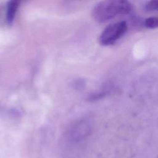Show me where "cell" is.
Returning <instances> with one entry per match:
<instances>
[{
	"label": "cell",
	"mask_w": 158,
	"mask_h": 158,
	"mask_svg": "<svg viewBox=\"0 0 158 158\" xmlns=\"http://www.w3.org/2000/svg\"><path fill=\"white\" fill-rule=\"evenodd\" d=\"M89 130V127L88 123L85 122H81L77 123L73 128V134L77 136H83L88 133Z\"/></svg>",
	"instance_id": "4"
},
{
	"label": "cell",
	"mask_w": 158,
	"mask_h": 158,
	"mask_svg": "<svg viewBox=\"0 0 158 158\" xmlns=\"http://www.w3.org/2000/svg\"><path fill=\"white\" fill-rule=\"evenodd\" d=\"M19 1L13 0L9 1L7 4V9H6V21L7 23L10 25L15 17L17 9L19 6Z\"/></svg>",
	"instance_id": "3"
},
{
	"label": "cell",
	"mask_w": 158,
	"mask_h": 158,
	"mask_svg": "<svg viewBox=\"0 0 158 158\" xmlns=\"http://www.w3.org/2000/svg\"><path fill=\"white\" fill-rule=\"evenodd\" d=\"M127 24L121 21L108 25L101 33L99 40L101 44L108 46L115 43L127 31Z\"/></svg>",
	"instance_id": "2"
},
{
	"label": "cell",
	"mask_w": 158,
	"mask_h": 158,
	"mask_svg": "<svg viewBox=\"0 0 158 158\" xmlns=\"http://www.w3.org/2000/svg\"><path fill=\"white\" fill-rule=\"evenodd\" d=\"M157 7H158V2L156 0L148 2L145 6L146 9L149 11L156 10L157 9Z\"/></svg>",
	"instance_id": "6"
},
{
	"label": "cell",
	"mask_w": 158,
	"mask_h": 158,
	"mask_svg": "<svg viewBox=\"0 0 158 158\" xmlns=\"http://www.w3.org/2000/svg\"><path fill=\"white\" fill-rule=\"evenodd\" d=\"M133 9L130 2L125 0L103 1L98 2L92 10L94 20L99 23L106 22L118 15H125Z\"/></svg>",
	"instance_id": "1"
},
{
	"label": "cell",
	"mask_w": 158,
	"mask_h": 158,
	"mask_svg": "<svg viewBox=\"0 0 158 158\" xmlns=\"http://www.w3.org/2000/svg\"><path fill=\"white\" fill-rule=\"evenodd\" d=\"M104 96V93H96V94H92L89 98V100H96V99H100L101 98H102L103 96Z\"/></svg>",
	"instance_id": "7"
},
{
	"label": "cell",
	"mask_w": 158,
	"mask_h": 158,
	"mask_svg": "<svg viewBox=\"0 0 158 158\" xmlns=\"http://www.w3.org/2000/svg\"><path fill=\"white\" fill-rule=\"evenodd\" d=\"M157 24H158L157 18L154 17L147 18L145 19V21H144L145 26L149 28H155L157 27Z\"/></svg>",
	"instance_id": "5"
}]
</instances>
